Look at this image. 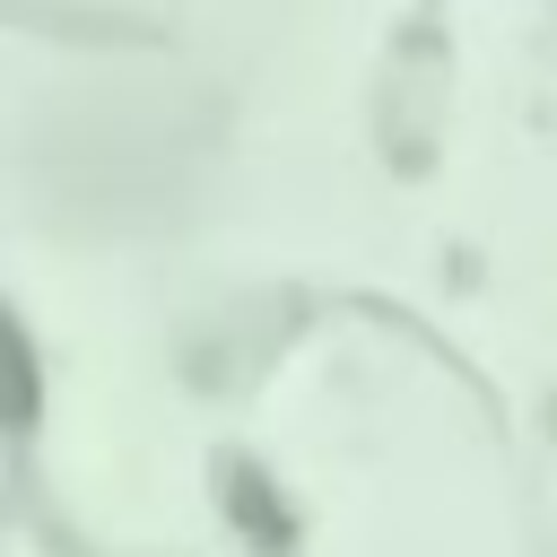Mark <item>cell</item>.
<instances>
[{"label":"cell","instance_id":"obj_1","mask_svg":"<svg viewBox=\"0 0 557 557\" xmlns=\"http://www.w3.org/2000/svg\"><path fill=\"white\" fill-rule=\"evenodd\" d=\"M35 418V357L17 348V331L0 322V426H26Z\"/></svg>","mask_w":557,"mask_h":557}]
</instances>
